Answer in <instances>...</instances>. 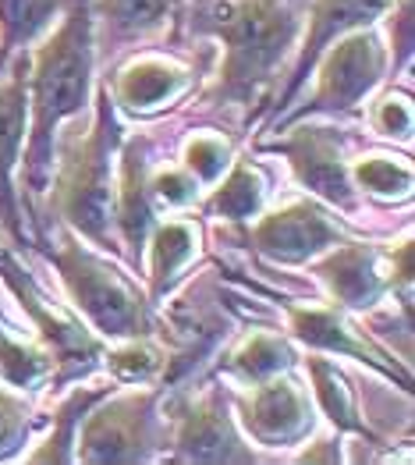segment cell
Masks as SVG:
<instances>
[{
	"label": "cell",
	"instance_id": "1",
	"mask_svg": "<svg viewBox=\"0 0 415 465\" xmlns=\"http://www.w3.org/2000/svg\"><path fill=\"white\" fill-rule=\"evenodd\" d=\"M93 0H72L61 25L50 29L46 39L36 46L33 72L25 78L29 96V139H25V185L33 193H43L54 178V135L57 128L75 117L89 104L93 89Z\"/></svg>",
	"mask_w": 415,
	"mask_h": 465
},
{
	"label": "cell",
	"instance_id": "2",
	"mask_svg": "<svg viewBox=\"0 0 415 465\" xmlns=\"http://www.w3.org/2000/svg\"><path fill=\"white\" fill-rule=\"evenodd\" d=\"M206 29L224 43L217 100L249 104L273 82L284 54L295 46L299 15L291 0H213Z\"/></svg>",
	"mask_w": 415,
	"mask_h": 465
},
{
	"label": "cell",
	"instance_id": "3",
	"mask_svg": "<svg viewBox=\"0 0 415 465\" xmlns=\"http://www.w3.org/2000/svg\"><path fill=\"white\" fill-rule=\"evenodd\" d=\"M121 146V128H117V107L111 100L107 82L100 85L96 96V121L93 128L72 139L68 150L61 153L57 178H54V206L64 217V224L75 234L89 238L100 249H111V224H114V156Z\"/></svg>",
	"mask_w": 415,
	"mask_h": 465
},
{
	"label": "cell",
	"instance_id": "4",
	"mask_svg": "<svg viewBox=\"0 0 415 465\" xmlns=\"http://www.w3.org/2000/svg\"><path fill=\"white\" fill-rule=\"evenodd\" d=\"M46 260L57 267L72 302L93 323V331L100 338L132 341V338L153 334L150 299H143L139 288H132V281L124 273H117L107 260L89 252L78 238L68 234L57 249L46 252Z\"/></svg>",
	"mask_w": 415,
	"mask_h": 465
},
{
	"label": "cell",
	"instance_id": "5",
	"mask_svg": "<svg viewBox=\"0 0 415 465\" xmlns=\"http://www.w3.org/2000/svg\"><path fill=\"white\" fill-rule=\"evenodd\" d=\"M390 64V50L380 43L373 29H355L338 36L312 64L316 89L305 100L299 114L291 121H302L309 114H348L355 111L383 78Z\"/></svg>",
	"mask_w": 415,
	"mask_h": 465
},
{
	"label": "cell",
	"instance_id": "6",
	"mask_svg": "<svg viewBox=\"0 0 415 465\" xmlns=\"http://www.w3.org/2000/svg\"><path fill=\"white\" fill-rule=\"evenodd\" d=\"M156 401L160 391H132L111 401H96L85 412L75 437V462H146L160 448L156 437Z\"/></svg>",
	"mask_w": 415,
	"mask_h": 465
},
{
	"label": "cell",
	"instance_id": "7",
	"mask_svg": "<svg viewBox=\"0 0 415 465\" xmlns=\"http://www.w3.org/2000/svg\"><path fill=\"white\" fill-rule=\"evenodd\" d=\"M327 281L331 299L341 310H370L398 284H412V242H401L390 252H377L366 242H344L316 267Z\"/></svg>",
	"mask_w": 415,
	"mask_h": 465
},
{
	"label": "cell",
	"instance_id": "8",
	"mask_svg": "<svg viewBox=\"0 0 415 465\" xmlns=\"http://www.w3.org/2000/svg\"><path fill=\"white\" fill-rule=\"evenodd\" d=\"M0 277L7 281V288L15 292V299L22 302V310L33 316L43 345L54 355V384H64V381H72V377H85V373L107 355L104 341H100L93 331H85L72 316L57 312L43 295H39L36 284L22 273L18 260L7 256L4 249H0Z\"/></svg>",
	"mask_w": 415,
	"mask_h": 465
},
{
	"label": "cell",
	"instance_id": "9",
	"mask_svg": "<svg viewBox=\"0 0 415 465\" xmlns=\"http://www.w3.org/2000/svg\"><path fill=\"white\" fill-rule=\"evenodd\" d=\"M252 249L273 263H305L344 242V228L312 199H295L256 221L249 232Z\"/></svg>",
	"mask_w": 415,
	"mask_h": 465
},
{
	"label": "cell",
	"instance_id": "10",
	"mask_svg": "<svg viewBox=\"0 0 415 465\" xmlns=\"http://www.w3.org/2000/svg\"><path fill=\"white\" fill-rule=\"evenodd\" d=\"M242 423L266 448L299 444L312 430V405L288 373L256 381L252 391L242 398Z\"/></svg>",
	"mask_w": 415,
	"mask_h": 465
},
{
	"label": "cell",
	"instance_id": "11",
	"mask_svg": "<svg viewBox=\"0 0 415 465\" xmlns=\"http://www.w3.org/2000/svg\"><path fill=\"white\" fill-rule=\"evenodd\" d=\"M266 150L288 156L295 178L302 182L309 193L320 199L334 203L341 210L355 206V185H351V171L341 160V143L331 128H299L288 139L270 143Z\"/></svg>",
	"mask_w": 415,
	"mask_h": 465
},
{
	"label": "cell",
	"instance_id": "12",
	"mask_svg": "<svg viewBox=\"0 0 415 465\" xmlns=\"http://www.w3.org/2000/svg\"><path fill=\"white\" fill-rule=\"evenodd\" d=\"M387 7H394V0H316L312 11H309V29H305V39L302 46H299L291 78H288V85L273 100V114H281L291 104V96L302 89L305 78L312 75L316 57L334 39L344 36V33H355V29H370Z\"/></svg>",
	"mask_w": 415,
	"mask_h": 465
},
{
	"label": "cell",
	"instance_id": "13",
	"mask_svg": "<svg viewBox=\"0 0 415 465\" xmlns=\"http://www.w3.org/2000/svg\"><path fill=\"white\" fill-rule=\"evenodd\" d=\"M174 459L182 462H252L256 455L242 444L221 391L203 394L178 412Z\"/></svg>",
	"mask_w": 415,
	"mask_h": 465
},
{
	"label": "cell",
	"instance_id": "14",
	"mask_svg": "<svg viewBox=\"0 0 415 465\" xmlns=\"http://www.w3.org/2000/svg\"><path fill=\"white\" fill-rule=\"evenodd\" d=\"M288 331L291 338L305 341L316 351H338V355H351L359 362H370L383 377L398 381L401 388H412V373L401 370L398 362H387V355L370 345L366 338H359V331H351L344 323L338 306H288Z\"/></svg>",
	"mask_w": 415,
	"mask_h": 465
},
{
	"label": "cell",
	"instance_id": "15",
	"mask_svg": "<svg viewBox=\"0 0 415 465\" xmlns=\"http://www.w3.org/2000/svg\"><path fill=\"white\" fill-rule=\"evenodd\" d=\"M25 78H29V68L18 64L15 75L0 82V224L18 245H25L22 210H18V195H15V171L22 163L25 128H29Z\"/></svg>",
	"mask_w": 415,
	"mask_h": 465
},
{
	"label": "cell",
	"instance_id": "16",
	"mask_svg": "<svg viewBox=\"0 0 415 465\" xmlns=\"http://www.w3.org/2000/svg\"><path fill=\"white\" fill-rule=\"evenodd\" d=\"M192 82V72L185 64L160 57V54H143L132 57L124 68H117L111 89L114 107L132 111V114H156L160 107H167L171 100H178Z\"/></svg>",
	"mask_w": 415,
	"mask_h": 465
},
{
	"label": "cell",
	"instance_id": "17",
	"mask_svg": "<svg viewBox=\"0 0 415 465\" xmlns=\"http://www.w3.org/2000/svg\"><path fill=\"white\" fill-rule=\"evenodd\" d=\"M121 150V174H117V189H114V224L124 234L128 245V260L139 267L143 252H146V238H150L156 213H153L150 195V160H146V143H124Z\"/></svg>",
	"mask_w": 415,
	"mask_h": 465
},
{
	"label": "cell",
	"instance_id": "18",
	"mask_svg": "<svg viewBox=\"0 0 415 465\" xmlns=\"http://www.w3.org/2000/svg\"><path fill=\"white\" fill-rule=\"evenodd\" d=\"M199 245V232L189 221H167L153 224L146 249H150V299H163V292L174 284V277L189 267Z\"/></svg>",
	"mask_w": 415,
	"mask_h": 465
},
{
	"label": "cell",
	"instance_id": "19",
	"mask_svg": "<svg viewBox=\"0 0 415 465\" xmlns=\"http://www.w3.org/2000/svg\"><path fill=\"white\" fill-rule=\"evenodd\" d=\"M64 0H0V68L18 50L54 29Z\"/></svg>",
	"mask_w": 415,
	"mask_h": 465
},
{
	"label": "cell",
	"instance_id": "20",
	"mask_svg": "<svg viewBox=\"0 0 415 465\" xmlns=\"http://www.w3.org/2000/svg\"><path fill=\"white\" fill-rule=\"evenodd\" d=\"M305 370H309V381H312V394L320 401V409L327 412V420L338 430H348V433H370V427L362 423L359 416V401H355V391L348 388L344 373L331 359H320V355H309L305 359Z\"/></svg>",
	"mask_w": 415,
	"mask_h": 465
},
{
	"label": "cell",
	"instance_id": "21",
	"mask_svg": "<svg viewBox=\"0 0 415 465\" xmlns=\"http://www.w3.org/2000/svg\"><path fill=\"white\" fill-rule=\"evenodd\" d=\"M295 359H299V355H295L291 341H288L284 334L256 331V334H249V338L234 349L231 362H227V370L238 373L242 381L256 384V381H266V377L288 373V370L295 366Z\"/></svg>",
	"mask_w": 415,
	"mask_h": 465
},
{
	"label": "cell",
	"instance_id": "22",
	"mask_svg": "<svg viewBox=\"0 0 415 465\" xmlns=\"http://www.w3.org/2000/svg\"><path fill=\"white\" fill-rule=\"evenodd\" d=\"M263 199H266L263 174H260L252 163H234L231 174L213 189L206 210H210L213 217H224V221H238V224H242V221L260 217Z\"/></svg>",
	"mask_w": 415,
	"mask_h": 465
},
{
	"label": "cell",
	"instance_id": "23",
	"mask_svg": "<svg viewBox=\"0 0 415 465\" xmlns=\"http://www.w3.org/2000/svg\"><path fill=\"white\" fill-rule=\"evenodd\" d=\"M54 377V355L33 341H22L0 320V381L11 388H39Z\"/></svg>",
	"mask_w": 415,
	"mask_h": 465
},
{
	"label": "cell",
	"instance_id": "24",
	"mask_svg": "<svg viewBox=\"0 0 415 465\" xmlns=\"http://www.w3.org/2000/svg\"><path fill=\"white\" fill-rule=\"evenodd\" d=\"M111 388L104 391H82L78 388L61 409H57V416H54V433L46 437V444L29 455V462H75V427L85 420V412L100 401V398H107Z\"/></svg>",
	"mask_w": 415,
	"mask_h": 465
},
{
	"label": "cell",
	"instance_id": "25",
	"mask_svg": "<svg viewBox=\"0 0 415 465\" xmlns=\"http://www.w3.org/2000/svg\"><path fill=\"white\" fill-rule=\"evenodd\" d=\"M355 185L380 199H405L412 193V167L394 156H362L355 167H348Z\"/></svg>",
	"mask_w": 415,
	"mask_h": 465
},
{
	"label": "cell",
	"instance_id": "26",
	"mask_svg": "<svg viewBox=\"0 0 415 465\" xmlns=\"http://www.w3.org/2000/svg\"><path fill=\"white\" fill-rule=\"evenodd\" d=\"M100 7L121 33H132V36L139 33L143 36V33L160 29L174 15L178 0H100Z\"/></svg>",
	"mask_w": 415,
	"mask_h": 465
},
{
	"label": "cell",
	"instance_id": "27",
	"mask_svg": "<svg viewBox=\"0 0 415 465\" xmlns=\"http://www.w3.org/2000/svg\"><path fill=\"white\" fill-rule=\"evenodd\" d=\"M227 167H231V143L224 135L203 132V135H192L185 143V171H192L199 178V185L221 182Z\"/></svg>",
	"mask_w": 415,
	"mask_h": 465
},
{
	"label": "cell",
	"instance_id": "28",
	"mask_svg": "<svg viewBox=\"0 0 415 465\" xmlns=\"http://www.w3.org/2000/svg\"><path fill=\"white\" fill-rule=\"evenodd\" d=\"M29 430H33V412L25 398L0 388V462L18 455V448L29 440Z\"/></svg>",
	"mask_w": 415,
	"mask_h": 465
},
{
	"label": "cell",
	"instance_id": "29",
	"mask_svg": "<svg viewBox=\"0 0 415 465\" xmlns=\"http://www.w3.org/2000/svg\"><path fill=\"white\" fill-rule=\"evenodd\" d=\"M150 195L153 203L160 199L163 206H192L199 199V178L185 171V167H171V171H160L150 178Z\"/></svg>",
	"mask_w": 415,
	"mask_h": 465
},
{
	"label": "cell",
	"instance_id": "30",
	"mask_svg": "<svg viewBox=\"0 0 415 465\" xmlns=\"http://www.w3.org/2000/svg\"><path fill=\"white\" fill-rule=\"evenodd\" d=\"M373 128L387 139H412V104L409 96H383L380 104H373Z\"/></svg>",
	"mask_w": 415,
	"mask_h": 465
}]
</instances>
